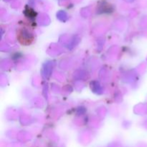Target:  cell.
Instances as JSON below:
<instances>
[{
    "label": "cell",
    "mask_w": 147,
    "mask_h": 147,
    "mask_svg": "<svg viewBox=\"0 0 147 147\" xmlns=\"http://www.w3.org/2000/svg\"><path fill=\"white\" fill-rule=\"evenodd\" d=\"M126 1H131V0H126Z\"/></svg>",
    "instance_id": "obj_1"
}]
</instances>
